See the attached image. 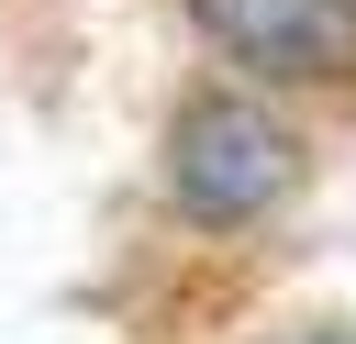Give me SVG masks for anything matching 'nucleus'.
<instances>
[{"label": "nucleus", "mask_w": 356, "mask_h": 344, "mask_svg": "<svg viewBox=\"0 0 356 344\" xmlns=\"http://www.w3.org/2000/svg\"><path fill=\"white\" fill-rule=\"evenodd\" d=\"M289 166H300L289 122H278L267 100H245V89H200V100L178 111V133H167V189H178V211H200V222L267 211V200L289 189Z\"/></svg>", "instance_id": "nucleus-1"}, {"label": "nucleus", "mask_w": 356, "mask_h": 344, "mask_svg": "<svg viewBox=\"0 0 356 344\" xmlns=\"http://www.w3.org/2000/svg\"><path fill=\"white\" fill-rule=\"evenodd\" d=\"M200 33L267 78H345L356 67V0H189Z\"/></svg>", "instance_id": "nucleus-2"}, {"label": "nucleus", "mask_w": 356, "mask_h": 344, "mask_svg": "<svg viewBox=\"0 0 356 344\" xmlns=\"http://www.w3.org/2000/svg\"><path fill=\"white\" fill-rule=\"evenodd\" d=\"M289 344H356V333H289Z\"/></svg>", "instance_id": "nucleus-3"}]
</instances>
